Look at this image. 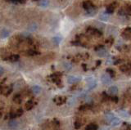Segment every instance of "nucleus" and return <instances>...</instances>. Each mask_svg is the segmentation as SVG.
Instances as JSON below:
<instances>
[{"instance_id": "nucleus-1", "label": "nucleus", "mask_w": 131, "mask_h": 130, "mask_svg": "<svg viewBox=\"0 0 131 130\" xmlns=\"http://www.w3.org/2000/svg\"><path fill=\"white\" fill-rule=\"evenodd\" d=\"M81 80V78L79 76H76V75H71L69 76L67 78V82L70 84H77L78 82H80Z\"/></svg>"}, {"instance_id": "nucleus-2", "label": "nucleus", "mask_w": 131, "mask_h": 130, "mask_svg": "<svg viewBox=\"0 0 131 130\" xmlns=\"http://www.w3.org/2000/svg\"><path fill=\"white\" fill-rule=\"evenodd\" d=\"M101 81H102V83L103 84H109L111 82H112V79H111V77L109 75H103L102 76V78H101Z\"/></svg>"}, {"instance_id": "nucleus-3", "label": "nucleus", "mask_w": 131, "mask_h": 130, "mask_svg": "<svg viewBox=\"0 0 131 130\" xmlns=\"http://www.w3.org/2000/svg\"><path fill=\"white\" fill-rule=\"evenodd\" d=\"M122 37H124L125 39H130V37H131V31H130V28H127V29H125L124 31L122 32Z\"/></svg>"}, {"instance_id": "nucleus-4", "label": "nucleus", "mask_w": 131, "mask_h": 130, "mask_svg": "<svg viewBox=\"0 0 131 130\" xmlns=\"http://www.w3.org/2000/svg\"><path fill=\"white\" fill-rule=\"evenodd\" d=\"M88 32L91 34H93V35H95V36H101L102 35V32L99 30L93 29V28H89Z\"/></svg>"}, {"instance_id": "nucleus-5", "label": "nucleus", "mask_w": 131, "mask_h": 130, "mask_svg": "<svg viewBox=\"0 0 131 130\" xmlns=\"http://www.w3.org/2000/svg\"><path fill=\"white\" fill-rule=\"evenodd\" d=\"M8 126H9V128L11 129H16L18 128V122L16 121L15 119H12V120L9 122V124H8Z\"/></svg>"}, {"instance_id": "nucleus-6", "label": "nucleus", "mask_w": 131, "mask_h": 130, "mask_svg": "<svg viewBox=\"0 0 131 130\" xmlns=\"http://www.w3.org/2000/svg\"><path fill=\"white\" fill-rule=\"evenodd\" d=\"M87 11H86L85 15L88 16V17H93V16H95L96 13H97V9L94 8V7H91V8H89L88 10H86Z\"/></svg>"}, {"instance_id": "nucleus-7", "label": "nucleus", "mask_w": 131, "mask_h": 130, "mask_svg": "<svg viewBox=\"0 0 131 130\" xmlns=\"http://www.w3.org/2000/svg\"><path fill=\"white\" fill-rule=\"evenodd\" d=\"M108 92L111 95H116L117 94V92H118V88L116 86H112V87H110L109 89H108Z\"/></svg>"}, {"instance_id": "nucleus-8", "label": "nucleus", "mask_w": 131, "mask_h": 130, "mask_svg": "<svg viewBox=\"0 0 131 130\" xmlns=\"http://www.w3.org/2000/svg\"><path fill=\"white\" fill-rule=\"evenodd\" d=\"M114 117H115V115H114L113 113L108 112V113H106L105 115V120L107 122V123H110V122L113 120Z\"/></svg>"}, {"instance_id": "nucleus-9", "label": "nucleus", "mask_w": 131, "mask_h": 130, "mask_svg": "<svg viewBox=\"0 0 131 130\" xmlns=\"http://www.w3.org/2000/svg\"><path fill=\"white\" fill-rule=\"evenodd\" d=\"M92 7H93V3L91 1H89V0H87V1L83 3V7L85 10H88L89 8H91Z\"/></svg>"}, {"instance_id": "nucleus-10", "label": "nucleus", "mask_w": 131, "mask_h": 130, "mask_svg": "<svg viewBox=\"0 0 131 130\" xmlns=\"http://www.w3.org/2000/svg\"><path fill=\"white\" fill-rule=\"evenodd\" d=\"M66 97H55L54 99V101L57 104V105H61L63 104L65 101H66Z\"/></svg>"}, {"instance_id": "nucleus-11", "label": "nucleus", "mask_w": 131, "mask_h": 130, "mask_svg": "<svg viewBox=\"0 0 131 130\" xmlns=\"http://www.w3.org/2000/svg\"><path fill=\"white\" fill-rule=\"evenodd\" d=\"M110 124H112V127H116V126H118L119 124H121V120H120V119H118V118L114 117V118H113V120L110 122Z\"/></svg>"}, {"instance_id": "nucleus-12", "label": "nucleus", "mask_w": 131, "mask_h": 130, "mask_svg": "<svg viewBox=\"0 0 131 130\" xmlns=\"http://www.w3.org/2000/svg\"><path fill=\"white\" fill-rule=\"evenodd\" d=\"M19 59H20V56L15 54V55L10 56L9 57L6 58L5 60H9V61H11V62H17V61H19Z\"/></svg>"}, {"instance_id": "nucleus-13", "label": "nucleus", "mask_w": 131, "mask_h": 130, "mask_svg": "<svg viewBox=\"0 0 131 130\" xmlns=\"http://www.w3.org/2000/svg\"><path fill=\"white\" fill-rule=\"evenodd\" d=\"M120 69H121V70L122 72L127 73V72H129L130 70V66H129V64H125V65H123V66H121L120 67Z\"/></svg>"}, {"instance_id": "nucleus-14", "label": "nucleus", "mask_w": 131, "mask_h": 130, "mask_svg": "<svg viewBox=\"0 0 131 130\" xmlns=\"http://www.w3.org/2000/svg\"><path fill=\"white\" fill-rule=\"evenodd\" d=\"M41 91H42V88L39 86H38V85H35V86L32 88V92L33 93H35V94H39Z\"/></svg>"}, {"instance_id": "nucleus-15", "label": "nucleus", "mask_w": 131, "mask_h": 130, "mask_svg": "<svg viewBox=\"0 0 131 130\" xmlns=\"http://www.w3.org/2000/svg\"><path fill=\"white\" fill-rule=\"evenodd\" d=\"M9 31H8L6 29H3L2 31H1V33H0V36H1V38L3 39H5L7 37H8V35H9Z\"/></svg>"}, {"instance_id": "nucleus-16", "label": "nucleus", "mask_w": 131, "mask_h": 130, "mask_svg": "<svg viewBox=\"0 0 131 130\" xmlns=\"http://www.w3.org/2000/svg\"><path fill=\"white\" fill-rule=\"evenodd\" d=\"M98 127L97 124H90L88 126H86L85 130H97Z\"/></svg>"}, {"instance_id": "nucleus-17", "label": "nucleus", "mask_w": 131, "mask_h": 130, "mask_svg": "<svg viewBox=\"0 0 131 130\" xmlns=\"http://www.w3.org/2000/svg\"><path fill=\"white\" fill-rule=\"evenodd\" d=\"M97 52V55L101 56V57H104V56H106V53H107V52H106V50H105L104 48H102V49L98 50Z\"/></svg>"}, {"instance_id": "nucleus-18", "label": "nucleus", "mask_w": 131, "mask_h": 130, "mask_svg": "<svg viewBox=\"0 0 131 130\" xmlns=\"http://www.w3.org/2000/svg\"><path fill=\"white\" fill-rule=\"evenodd\" d=\"M119 115H120L121 118H125V119H127V118H129V114L127 113L126 111H120L118 112Z\"/></svg>"}, {"instance_id": "nucleus-19", "label": "nucleus", "mask_w": 131, "mask_h": 130, "mask_svg": "<svg viewBox=\"0 0 131 130\" xmlns=\"http://www.w3.org/2000/svg\"><path fill=\"white\" fill-rule=\"evenodd\" d=\"M114 10H115V7H114L112 4H111V5H109L107 7H106V13L112 14V13H114Z\"/></svg>"}, {"instance_id": "nucleus-20", "label": "nucleus", "mask_w": 131, "mask_h": 130, "mask_svg": "<svg viewBox=\"0 0 131 130\" xmlns=\"http://www.w3.org/2000/svg\"><path fill=\"white\" fill-rule=\"evenodd\" d=\"M100 20L102 21H107L108 19H109V17L106 13H102L100 14V17H99Z\"/></svg>"}, {"instance_id": "nucleus-21", "label": "nucleus", "mask_w": 131, "mask_h": 130, "mask_svg": "<svg viewBox=\"0 0 131 130\" xmlns=\"http://www.w3.org/2000/svg\"><path fill=\"white\" fill-rule=\"evenodd\" d=\"M48 4H49L48 0H40V2H39V5L43 7H47Z\"/></svg>"}, {"instance_id": "nucleus-22", "label": "nucleus", "mask_w": 131, "mask_h": 130, "mask_svg": "<svg viewBox=\"0 0 131 130\" xmlns=\"http://www.w3.org/2000/svg\"><path fill=\"white\" fill-rule=\"evenodd\" d=\"M96 86H97V82H96L95 79H93V81L89 83V88L90 89V90H91V89H93Z\"/></svg>"}, {"instance_id": "nucleus-23", "label": "nucleus", "mask_w": 131, "mask_h": 130, "mask_svg": "<svg viewBox=\"0 0 131 130\" xmlns=\"http://www.w3.org/2000/svg\"><path fill=\"white\" fill-rule=\"evenodd\" d=\"M63 67L65 70H70L72 68V66H71V63H69V62H64L63 63Z\"/></svg>"}, {"instance_id": "nucleus-24", "label": "nucleus", "mask_w": 131, "mask_h": 130, "mask_svg": "<svg viewBox=\"0 0 131 130\" xmlns=\"http://www.w3.org/2000/svg\"><path fill=\"white\" fill-rule=\"evenodd\" d=\"M33 107H34V103H33V101H27V103H26V110H31L33 108Z\"/></svg>"}, {"instance_id": "nucleus-25", "label": "nucleus", "mask_w": 131, "mask_h": 130, "mask_svg": "<svg viewBox=\"0 0 131 130\" xmlns=\"http://www.w3.org/2000/svg\"><path fill=\"white\" fill-rule=\"evenodd\" d=\"M61 41V37H58V36H56L52 39V42L54 43L55 44H58L60 43V42Z\"/></svg>"}, {"instance_id": "nucleus-26", "label": "nucleus", "mask_w": 131, "mask_h": 130, "mask_svg": "<svg viewBox=\"0 0 131 130\" xmlns=\"http://www.w3.org/2000/svg\"><path fill=\"white\" fill-rule=\"evenodd\" d=\"M27 53L30 56H35L39 54V52H37L36 50H34V49H31V50H29Z\"/></svg>"}, {"instance_id": "nucleus-27", "label": "nucleus", "mask_w": 131, "mask_h": 130, "mask_svg": "<svg viewBox=\"0 0 131 130\" xmlns=\"http://www.w3.org/2000/svg\"><path fill=\"white\" fill-rule=\"evenodd\" d=\"M36 29H37V25L35 23H33L29 26V30H30V31H35L36 30Z\"/></svg>"}, {"instance_id": "nucleus-28", "label": "nucleus", "mask_w": 131, "mask_h": 130, "mask_svg": "<svg viewBox=\"0 0 131 130\" xmlns=\"http://www.w3.org/2000/svg\"><path fill=\"white\" fill-rule=\"evenodd\" d=\"M106 72H107L110 75V76H112V77H115V75H116V72H115L112 69H106Z\"/></svg>"}, {"instance_id": "nucleus-29", "label": "nucleus", "mask_w": 131, "mask_h": 130, "mask_svg": "<svg viewBox=\"0 0 131 130\" xmlns=\"http://www.w3.org/2000/svg\"><path fill=\"white\" fill-rule=\"evenodd\" d=\"M13 101L16 103H20L21 102V99H20V95H16L13 98Z\"/></svg>"}, {"instance_id": "nucleus-30", "label": "nucleus", "mask_w": 131, "mask_h": 130, "mask_svg": "<svg viewBox=\"0 0 131 130\" xmlns=\"http://www.w3.org/2000/svg\"><path fill=\"white\" fill-rule=\"evenodd\" d=\"M85 102L87 105H90L93 102V100H92V98L90 97H85Z\"/></svg>"}, {"instance_id": "nucleus-31", "label": "nucleus", "mask_w": 131, "mask_h": 130, "mask_svg": "<svg viewBox=\"0 0 131 130\" xmlns=\"http://www.w3.org/2000/svg\"><path fill=\"white\" fill-rule=\"evenodd\" d=\"M76 103V100H75V98H71L69 100V101H68V104H69V105H74Z\"/></svg>"}, {"instance_id": "nucleus-32", "label": "nucleus", "mask_w": 131, "mask_h": 130, "mask_svg": "<svg viewBox=\"0 0 131 130\" xmlns=\"http://www.w3.org/2000/svg\"><path fill=\"white\" fill-rule=\"evenodd\" d=\"M118 14L120 16H125L127 15V11H125V9H121L118 11Z\"/></svg>"}, {"instance_id": "nucleus-33", "label": "nucleus", "mask_w": 131, "mask_h": 130, "mask_svg": "<svg viewBox=\"0 0 131 130\" xmlns=\"http://www.w3.org/2000/svg\"><path fill=\"white\" fill-rule=\"evenodd\" d=\"M74 126H75V128L79 129V128H80L81 124H80V123L79 121H75V124H74Z\"/></svg>"}, {"instance_id": "nucleus-34", "label": "nucleus", "mask_w": 131, "mask_h": 130, "mask_svg": "<svg viewBox=\"0 0 131 130\" xmlns=\"http://www.w3.org/2000/svg\"><path fill=\"white\" fill-rule=\"evenodd\" d=\"M16 116H20L23 114V111H22V109H19L17 110V111L16 112Z\"/></svg>"}, {"instance_id": "nucleus-35", "label": "nucleus", "mask_w": 131, "mask_h": 130, "mask_svg": "<svg viewBox=\"0 0 131 130\" xmlns=\"http://www.w3.org/2000/svg\"><path fill=\"white\" fill-rule=\"evenodd\" d=\"M16 117V113H13V112L10 113V118H11V119H15Z\"/></svg>"}, {"instance_id": "nucleus-36", "label": "nucleus", "mask_w": 131, "mask_h": 130, "mask_svg": "<svg viewBox=\"0 0 131 130\" xmlns=\"http://www.w3.org/2000/svg\"><path fill=\"white\" fill-rule=\"evenodd\" d=\"M71 43L73 44V45H77V46L80 45V43L79 41H75V42H71Z\"/></svg>"}, {"instance_id": "nucleus-37", "label": "nucleus", "mask_w": 131, "mask_h": 130, "mask_svg": "<svg viewBox=\"0 0 131 130\" xmlns=\"http://www.w3.org/2000/svg\"><path fill=\"white\" fill-rule=\"evenodd\" d=\"M3 73H4V69H3V67L0 66V75H3Z\"/></svg>"}, {"instance_id": "nucleus-38", "label": "nucleus", "mask_w": 131, "mask_h": 130, "mask_svg": "<svg viewBox=\"0 0 131 130\" xmlns=\"http://www.w3.org/2000/svg\"><path fill=\"white\" fill-rule=\"evenodd\" d=\"M112 100L113 101H115V102H117L119 99H118V97H113L112 98Z\"/></svg>"}, {"instance_id": "nucleus-39", "label": "nucleus", "mask_w": 131, "mask_h": 130, "mask_svg": "<svg viewBox=\"0 0 131 130\" xmlns=\"http://www.w3.org/2000/svg\"><path fill=\"white\" fill-rule=\"evenodd\" d=\"M26 2V0H17V3H20V4H23V3H25Z\"/></svg>"}, {"instance_id": "nucleus-40", "label": "nucleus", "mask_w": 131, "mask_h": 130, "mask_svg": "<svg viewBox=\"0 0 131 130\" xmlns=\"http://www.w3.org/2000/svg\"><path fill=\"white\" fill-rule=\"evenodd\" d=\"M122 62H123L122 60H117V61H116V62H114V64H115V65H118V64H120V63Z\"/></svg>"}, {"instance_id": "nucleus-41", "label": "nucleus", "mask_w": 131, "mask_h": 130, "mask_svg": "<svg viewBox=\"0 0 131 130\" xmlns=\"http://www.w3.org/2000/svg\"><path fill=\"white\" fill-rule=\"evenodd\" d=\"M106 43H108L109 44H112L113 43V39H109L108 40H106Z\"/></svg>"}, {"instance_id": "nucleus-42", "label": "nucleus", "mask_w": 131, "mask_h": 130, "mask_svg": "<svg viewBox=\"0 0 131 130\" xmlns=\"http://www.w3.org/2000/svg\"><path fill=\"white\" fill-rule=\"evenodd\" d=\"M102 48H103V46H97L95 49H96V51H98V50H100V49H102Z\"/></svg>"}, {"instance_id": "nucleus-43", "label": "nucleus", "mask_w": 131, "mask_h": 130, "mask_svg": "<svg viewBox=\"0 0 131 130\" xmlns=\"http://www.w3.org/2000/svg\"><path fill=\"white\" fill-rule=\"evenodd\" d=\"M100 130H110V128L109 127H103V128H102Z\"/></svg>"}, {"instance_id": "nucleus-44", "label": "nucleus", "mask_w": 131, "mask_h": 130, "mask_svg": "<svg viewBox=\"0 0 131 130\" xmlns=\"http://www.w3.org/2000/svg\"><path fill=\"white\" fill-rule=\"evenodd\" d=\"M11 2L13 3H17V0H11Z\"/></svg>"}, {"instance_id": "nucleus-45", "label": "nucleus", "mask_w": 131, "mask_h": 130, "mask_svg": "<svg viewBox=\"0 0 131 130\" xmlns=\"http://www.w3.org/2000/svg\"><path fill=\"white\" fill-rule=\"evenodd\" d=\"M34 1H37V0H34Z\"/></svg>"}]
</instances>
